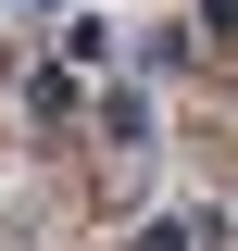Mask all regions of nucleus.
I'll list each match as a JSON object with an SVG mask.
<instances>
[{
	"instance_id": "nucleus-1",
	"label": "nucleus",
	"mask_w": 238,
	"mask_h": 251,
	"mask_svg": "<svg viewBox=\"0 0 238 251\" xmlns=\"http://www.w3.org/2000/svg\"><path fill=\"white\" fill-rule=\"evenodd\" d=\"M201 25H213V38H238V0H201Z\"/></svg>"
}]
</instances>
